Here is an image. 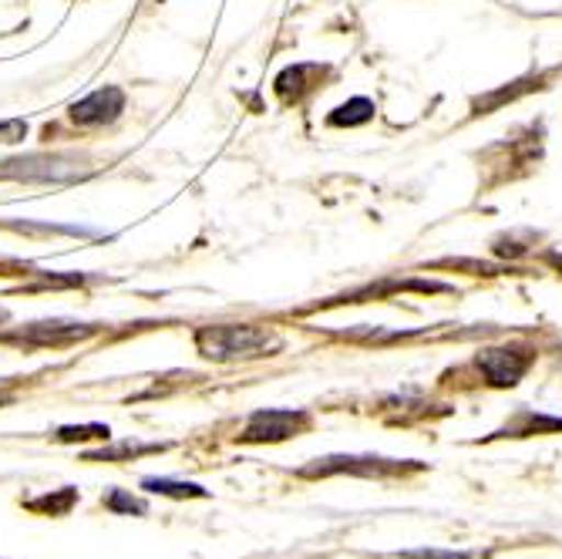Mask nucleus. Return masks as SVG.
<instances>
[{
	"instance_id": "f03ea898",
	"label": "nucleus",
	"mask_w": 562,
	"mask_h": 559,
	"mask_svg": "<svg viewBox=\"0 0 562 559\" xmlns=\"http://www.w3.org/2000/svg\"><path fill=\"white\" fill-rule=\"evenodd\" d=\"M91 169L85 159L78 156H65V152H55V156H24V159H8L0 163V179H21V182H75L85 179Z\"/></svg>"
},
{
	"instance_id": "f3484780",
	"label": "nucleus",
	"mask_w": 562,
	"mask_h": 559,
	"mask_svg": "<svg viewBox=\"0 0 562 559\" xmlns=\"http://www.w3.org/2000/svg\"><path fill=\"white\" fill-rule=\"evenodd\" d=\"M0 404H4V398H0Z\"/></svg>"
},
{
	"instance_id": "1a4fd4ad",
	"label": "nucleus",
	"mask_w": 562,
	"mask_h": 559,
	"mask_svg": "<svg viewBox=\"0 0 562 559\" xmlns=\"http://www.w3.org/2000/svg\"><path fill=\"white\" fill-rule=\"evenodd\" d=\"M148 492L156 495H172V499H206L210 492L202 485H192V482H172V479H145L142 482Z\"/></svg>"
},
{
	"instance_id": "9b49d317",
	"label": "nucleus",
	"mask_w": 562,
	"mask_h": 559,
	"mask_svg": "<svg viewBox=\"0 0 562 559\" xmlns=\"http://www.w3.org/2000/svg\"><path fill=\"white\" fill-rule=\"evenodd\" d=\"M105 505L112 513H125V516H145L148 510H145V502L142 499H135V495H128V492H122V489H115V492H109L105 495Z\"/></svg>"
},
{
	"instance_id": "dca6fc26",
	"label": "nucleus",
	"mask_w": 562,
	"mask_h": 559,
	"mask_svg": "<svg viewBox=\"0 0 562 559\" xmlns=\"http://www.w3.org/2000/svg\"><path fill=\"white\" fill-rule=\"evenodd\" d=\"M0 321H8V314H4V311H0Z\"/></svg>"
},
{
	"instance_id": "f257e3e1",
	"label": "nucleus",
	"mask_w": 562,
	"mask_h": 559,
	"mask_svg": "<svg viewBox=\"0 0 562 559\" xmlns=\"http://www.w3.org/2000/svg\"><path fill=\"white\" fill-rule=\"evenodd\" d=\"M195 347L210 361H233V358H257V354L280 350V337L267 327H252V324H213L195 331Z\"/></svg>"
},
{
	"instance_id": "423d86ee",
	"label": "nucleus",
	"mask_w": 562,
	"mask_h": 559,
	"mask_svg": "<svg viewBox=\"0 0 562 559\" xmlns=\"http://www.w3.org/2000/svg\"><path fill=\"white\" fill-rule=\"evenodd\" d=\"M401 469L397 462H384V459H347V455H330V459H317L314 466H306L300 476L317 479V476H334V472H353V476H378V472H394Z\"/></svg>"
},
{
	"instance_id": "4468645a",
	"label": "nucleus",
	"mask_w": 562,
	"mask_h": 559,
	"mask_svg": "<svg viewBox=\"0 0 562 559\" xmlns=\"http://www.w3.org/2000/svg\"><path fill=\"white\" fill-rule=\"evenodd\" d=\"M27 135V122L14 119V122H0V142H21Z\"/></svg>"
},
{
	"instance_id": "6e6552de",
	"label": "nucleus",
	"mask_w": 562,
	"mask_h": 559,
	"mask_svg": "<svg viewBox=\"0 0 562 559\" xmlns=\"http://www.w3.org/2000/svg\"><path fill=\"white\" fill-rule=\"evenodd\" d=\"M374 119V101L371 98H350L330 115V125H364Z\"/></svg>"
},
{
	"instance_id": "f8f14e48",
	"label": "nucleus",
	"mask_w": 562,
	"mask_h": 559,
	"mask_svg": "<svg viewBox=\"0 0 562 559\" xmlns=\"http://www.w3.org/2000/svg\"><path fill=\"white\" fill-rule=\"evenodd\" d=\"M109 425H81V428H61V441H81V438H109Z\"/></svg>"
},
{
	"instance_id": "39448f33",
	"label": "nucleus",
	"mask_w": 562,
	"mask_h": 559,
	"mask_svg": "<svg viewBox=\"0 0 562 559\" xmlns=\"http://www.w3.org/2000/svg\"><path fill=\"white\" fill-rule=\"evenodd\" d=\"M311 425L303 412H283V409H267V412H257L249 418L246 432L239 435L243 441H283L290 435H296L300 428Z\"/></svg>"
},
{
	"instance_id": "0eeeda50",
	"label": "nucleus",
	"mask_w": 562,
	"mask_h": 559,
	"mask_svg": "<svg viewBox=\"0 0 562 559\" xmlns=\"http://www.w3.org/2000/svg\"><path fill=\"white\" fill-rule=\"evenodd\" d=\"M162 445H145V441H122V445H112V448H98V451H88L85 459L88 462H125V459H135V455H148V451H159Z\"/></svg>"
},
{
	"instance_id": "ddd939ff",
	"label": "nucleus",
	"mask_w": 562,
	"mask_h": 559,
	"mask_svg": "<svg viewBox=\"0 0 562 559\" xmlns=\"http://www.w3.org/2000/svg\"><path fill=\"white\" fill-rule=\"evenodd\" d=\"M401 559H472V552H441V549H415V552H401Z\"/></svg>"
},
{
	"instance_id": "7ed1b4c3",
	"label": "nucleus",
	"mask_w": 562,
	"mask_h": 559,
	"mask_svg": "<svg viewBox=\"0 0 562 559\" xmlns=\"http://www.w3.org/2000/svg\"><path fill=\"white\" fill-rule=\"evenodd\" d=\"M529 365H532V350H526V347H488L479 354V368L498 388L519 384L522 374L529 371Z\"/></svg>"
},
{
	"instance_id": "20e7f679",
	"label": "nucleus",
	"mask_w": 562,
	"mask_h": 559,
	"mask_svg": "<svg viewBox=\"0 0 562 559\" xmlns=\"http://www.w3.org/2000/svg\"><path fill=\"white\" fill-rule=\"evenodd\" d=\"M122 112H125V91L115 88V85H105V88L91 91L88 98L75 101V105H71V122L81 125V128L109 125V122H115Z\"/></svg>"
},
{
	"instance_id": "2eb2a0df",
	"label": "nucleus",
	"mask_w": 562,
	"mask_h": 559,
	"mask_svg": "<svg viewBox=\"0 0 562 559\" xmlns=\"http://www.w3.org/2000/svg\"><path fill=\"white\" fill-rule=\"evenodd\" d=\"M555 270H562V253H549V257H546Z\"/></svg>"
},
{
	"instance_id": "9d476101",
	"label": "nucleus",
	"mask_w": 562,
	"mask_h": 559,
	"mask_svg": "<svg viewBox=\"0 0 562 559\" xmlns=\"http://www.w3.org/2000/svg\"><path fill=\"white\" fill-rule=\"evenodd\" d=\"M75 502H78V492H75V489H65V492H58V495H41V499H34V502H27V505H31L34 513L65 516Z\"/></svg>"
}]
</instances>
